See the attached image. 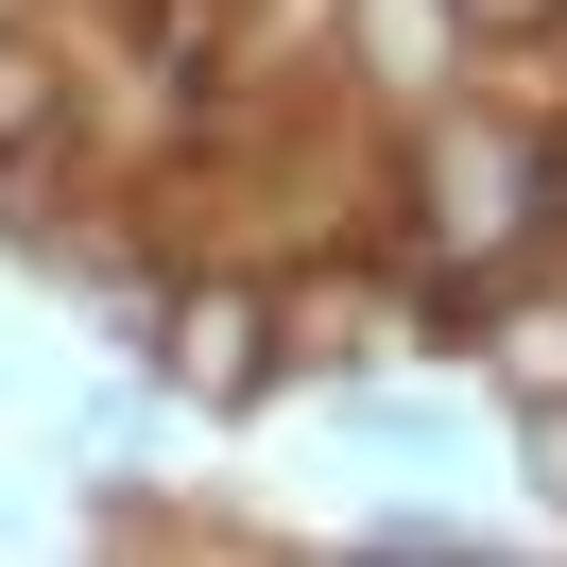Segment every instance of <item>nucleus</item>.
Here are the masks:
<instances>
[{"instance_id":"obj_3","label":"nucleus","mask_w":567,"mask_h":567,"mask_svg":"<svg viewBox=\"0 0 567 567\" xmlns=\"http://www.w3.org/2000/svg\"><path fill=\"white\" fill-rule=\"evenodd\" d=\"M327 52H344L361 104H447L464 70H482V35H464V0H327Z\"/></svg>"},{"instance_id":"obj_6","label":"nucleus","mask_w":567,"mask_h":567,"mask_svg":"<svg viewBox=\"0 0 567 567\" xmlns=\"http://www.w3.org/2000/svg\"><path fill=\"white\" fill-rule=\"evenodd\" d=\"M361 550H379V567H482L498 533H482V516H447V498H395V516L361 533Z\"/></svg>"},{"instance_id":"obj_5","label":"nucleus","mask_w":567,"mask_h":567,"mask_svg":"<svg viewBox=\"0 0 567 567\" xmlns=\"http://www.w3.org/2000/svg\"><path fill=\"white\" fill-rule=\"evenodd\" d=\"M70 104H86V70H70V52L35 35V18H0V155H35V138H52Z\"/></svg>"},{"instance_id":"obj_2","label":"nucleus","mask_w":567,"mask_h":567,"mask_svg":"<svg viewBox=\"0 0 567 567\" xmlns=\"http://www.w3.org/2000/svg\"><path fill=\"white\" fill-rule=\"evenodd\" d=\"M138 361H155V395H189V413H258V395L292 379V310H276V276H241V258H189V276L138 310Z\"/></svg>"},{"instance_id":"obj_7","label":"nucleus","mask_w":567,"mask_h":567,"mask_svg":"<svg viewBox=\"0 0 567 567\" xmlns=\"http://www.w3.org/2000/svg\"><path fill=\"white\" fill-rule=\"evenodd\" d=\"M516 482L567 516V395H516Z\"/></svg>"},{"instance_id":"obj_1","label":"nucleus","mask_w":567,"mask_h":567,"mask_svg":"<svg viewBox=\"0 0 567 567\" xmlns=\"http://www.w3.org/2000/svg\"><path fill=\"white\" fill-rule=\"evenodd\" d=\"M567 224V138L550 121H498V104H413L395 138V258H430L447 292H498L533 241Z\"/></svg>"},{"instance_id":"obj_4","label":"nucleus","mask_w":567,"mask_h":567,"mask_svg":"<svg viewBox=\"0 0 567 567\" xmlns=\"http://www.w3.org/2000/svg\"><path fill=\"white\" fill-rule=\"evenodd\" d=\"M464 361H482L498 395H567V292H498V310H464Z\"/></svg>"},{"instance_id":"obj_8","label":"nucleus","mask_w":567,"mask_h":567,"mask_svg":"<svg viewBox=\"0 0 567 567\" xmlns=\"http://www.w3.org/2000/svg\"><path fill=\"white\" fill-rule=\"evenodd\" d=\"M464 35H482V52H533V35H567V0H464Z\"/></svg>"},{"instance_id":"obj_9","label":"nucleus","mask_w":567,"mask_h":567,"mask_svg":"<svg viewBox=\"0 0 567 567\" xmlns=\"http://www.w3.org/2000/svg\"><path fill=\"white\" fill-rule=\"evenodd\" d=\"M0 18H52V0H0Z\"/></svg>"}]
</instances>
